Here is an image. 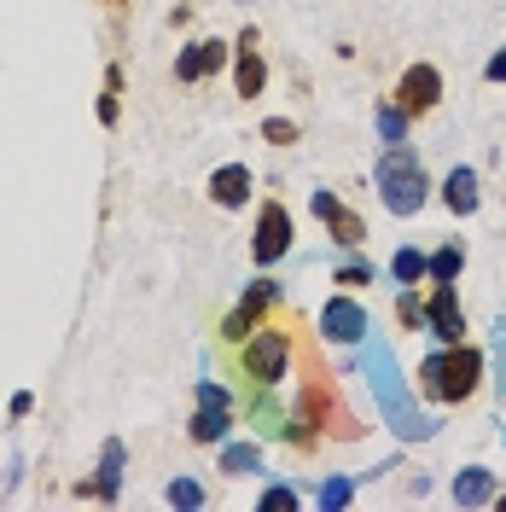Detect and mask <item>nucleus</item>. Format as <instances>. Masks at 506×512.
<instances>
[{"label":"nucleus","mask_w":506,"mask_h":512,"mask_svg":"<svg viewBox=\"0 0 506 512\" xmlns=\"http://www.w3.org/2000/svg\"><path fill=\"white\" fill-rule=\"evenodd\" d=\"M210 198H216V204H227V210H233V204H245V198H251V169H245V163H227V169H216V175H210Z\"/></svg>","instance_id":"14"},{"label":"nucleus","mask_w":506,"mask_h":512,"mask_svg":"<svg viewBox=\"0 0 506 512\" xmlns=\"http://www.w3.org/2000/svg\"><path fill=\"white\" fill-rule=\"evenodd\" d=\"M198 501H204V489H198L192 478H175V483H169V507H198Z\"/></svg>","instance_id":"22"},{"label":"nucleus","mask_w":506,"mask_h":512,"mask_svg":"<svg viewBox=\"0 0 506 512\" xmlns=\"http://www.w3.org/2000/svg\"><path fill=\"white\" fill-rule=\"evenodd\" d=\"M396 309H402V320H408V326H413V320H425V309L413 303V291H402V303H396Z\"/></svg>","instance_id":"27"},{"label":"nucleus","mask_w":506,"mask_h":512,"mask_svg":"<svg viewBox=\"0 0 506 512\" xmlns=\"http://www.w3.org/2000/svg\"><path fill=\"white\" fill-rule=\"evenodd\" d=\"M437 99H443V76H437L431 64H413L408 76H402V88H396V105H402L408 117H425Z\"/></svg>","instance_id":"7"},{"label":"nucleus","mask_w":506,"mask_h":512,"mask_svg":"<svg viewBox=\"0 0 506 512\" xmlns=\"http://www.w3.org/2000/svg\"><path fill=\"white\" fill-rule=\"evenodd\" d=\"M425 320H431V332H437L443 344H460L466 315H460V297H454V286H437V291H431V309H425Z\"/></svg>","instance_id":"10"},{"label":"nucleus","mask_w":506,"mask_h":512,"mask_svg":"<svg viewBox=\"0 0 506 512\" xmlns=\"http://www.w3.org/2000/svg\"><path fill=\"white\" fill-rule=\"evenodd\" d=\"M274 507H280V512H291V507H297V489H285V483H274V489H262V512H274Z\"/></svg>","instance_id":"24"},{"label":"nucleus","mask_w":506,"mask_h":512,"mask_svg":"<svg viewBox=\"0 0 506 512\" xmlns=\"http://www.w3.org/2000/svg\"><path fill=\"white\" fill-rule=\"evenodd\" d=\"M443 204L454 210V216H472L477 210V175L472 169H454V175L443 181Z\"/></svg>","instance_id":"15"},{"label":"nucleus","mask_w":506,"mask_h":512,"mask_svg":"<svg viewBox=\"0 0 506 512\" xmlns=\"http://www.w3.org/2000/svg\"><path fill=\"white\" fill-rule=\"evenodd\" d=\"M367 384H373V396H379V408L384 419H390V431L396 437H408V443H425L437 425L413 408V396H408V384H402V367H396V355H390V344H367Z\"/></svg>","instance_id":"1"},{"label":"nucleus","mask_w":506,"mask_h":512,"mask_svg":"<svg viewBox=\"0 0 506 512\" xmlns=\"http://www.w3.org/2000/svg\"><path fill=\"white\" fill-rule=\"evenodd\" d=\"M338 286H373V262H344L338 268Z\"/></svg>","instance_id":"25"},{"label":"nucleus","mask_w":506,"mask_h":512,"mask_svg":"<svg viewBox=\"0 0 506 512\" xmlns=\"http://www.w3.org/2000/svg\"><path fill=\"white\" fill-rule=\"evenodd\" d=\"M117 483H123V443L111 437V443H105V454H99V483H94V495H99V501H117Z\"/></svg>","instance_id":"17"},{"label":"nucleus","mask_w":506,"mask_h":512,"mask_svg":"<svg viewBox=\"0 0 506 512\" xmlns=\"http://www.w3.org/2000/svg\"><path fill=\"white\" fill-rule=\"evenodd\" d=\"M111 6H123V0H111Z\"/></svg>","instance_id":"29"},{"label":"nucleus","mask_w":506,"mask_h":512,"mask_svg":"<svg viewBox=\"0 0 506 512\" xmlns=\"http://www.w3.org/2000/svg\"><path fill=\"white\" fill-rule=\"evenodd\" d=\"M390 274H396L402 286H413V280H425V274H431V262H425L419 251H396V262H390Z\"/></svg>","instance_id":"19"},{"label":"nucleus","mask_w":506,"mask_h":512,"mask_svg":"<svg viewBox=\"0 0 506 512\" xmlns=\"http://www.w3.org/2000/svg\"><path fill=\"white\" fill-rule=\"evenodd\" d=\"M349 495H355V483H349V478H326V483H320V507H326V512L349 507Z\"/></svg>","instance_id":"21"},{"label":"nucleus","mask_w":506,"mask_h":512,"mask_svg":"<svg viewBox=\"0 0 506 512\" xmlns=\"http://www.w3.org/2000/svg\"><path fill=\"white\" fill-rule=\"evenodd\" d=\"M262 134H268V140H280V146H285V140H297V123H285V117H274V123L262 128Z\"/></svg>","instance_id":"26"},{"label":"nucleus","mask_w":506,"mask_h":512,"mask_svg":"<svg viewBox=\"0 0 506 512\" xmlns=\"http://www.w3.org/2000/svg\"><path fill=\"white\" fill-rule=\"evenodd\" d=\"M379 134L390 140V146H396V140L408 134V111H402V105H396V111H379Z\"/></svg>","instance_id":"23"},{"label":"nucleus","mask_w":506,"mask_h":512,"mask_svg":"<svg viewBox=\"0 0 506 512\" xmlns=\"http://www.w3.org/2000/svg\"><path fill=\"white\" fill-rule=\"evenodd\" d=\"M222 472L227 478H251V472H262V454L251 443H222Z\"/></svg>","instance_id":"18"},{"label":"nucleus","mask_w":506,"mask_h":512,"mask_svg":"<svg viewBox=\"0 0 506 512\" xmlns=\"http://www.w3.org/2000/svg\"><path fill=\"white\" fill-rule=\"evenodd\" d=\"M309 204H315V216H320L326 227H332V239H338L344 251H355V245L367 239V222H361V216H355L349 204H338V192H315Z\"/></svg>","instance_id":"6"},{"label":"nucleus","mask_w":506,"mask_h":512,"mask_svg":"<svg viewBox=\"0 0 506 512\" xmlns=\"http://www.w3.org/2000/svg\"><path fill=\"white\" fill-rule=\"evenodd\" d=\"M268 303H274V286H268V280H256L251 291H245V297H239V309H233V315H227V338H245V332H251L256 320L268 315Z\"/></svg>","instance_id":"11"},{"label":"nucleus","mask_w":506,"mask_h":512,"mask_svg":"<svg viewBox=\"0 0 506 512\" xmlns=\"http://www.w3.org/2000/svg\"><path fill=\"white\" fill-rule=\"evenodd\" d=\"M460 262H466V256H460V245H443V251L431 256V280H437V286H454Z\"/></svg>","instance_id":"20"},{"label":"nucleus","mask_w":506,"mask_h":512,"mask_svg":"<svg viewBox=\"0 0 506 512\" xmlns=\"http://www.w3.org/2000/svg\"><path fill=\"white\" fill-rule=\"evenodd\" d=\"M320 332H326L332 344H355V338H367V309H361L355 297H332V303L320 309Z\"/></svg>","instance_id":"8"},{"label":"nucleus","mask_w":506,"mask_h":512,"mask_svg":"<svg viewBox=\"0 0 506 512\" xmlns=\"http://www.w3.org/2000/svg\"><path fill=\"white\" fill-rule=\"evenodd\" d=\"M227 419H233V402L216 379L198 384V414H192V443H227Z\"/></svg>","instance_id":"4"},{"label":"nucleus","mask_w":506,"mask_h":512,"mask_svg":"<svg viewBox=\"0 0 506 512\" xmlns=\"http://www.w3.org/2000/svg\"><path fill=\"white\" fill-rule=\"evenodd\" d=\"M489 82H506V53H495V59H489Z\"/></svg>","instance_id":"28"},{"label":"nucleus","mask_w":506,"mask_h":512,"mask_svg":"<svg viewBox=\"0 0 506 512\" xmlns=\"http://www.w3.org/2000/svg\"><path fill=\"white\" fill-rule=\"evenodd\" d=\"M489 495H495V478H489L483 466H466V472L454 478V501H460V507H483Z\"/></svg>","instance_id":"16"},{"label":"nucleus","mask_w":506,"mask_h":512,"mask_svg":"<svg viewBox=\"0 0 506 512\" xmlns=\"http://www.w3.org/2000/svg\"><path fill=\"white\" fill-rule=\"evenodd\" d=\"M285 251H291V210H285V204H262L251 256H256V262H280Z\"/></svg>","instance_id":"5"},{"label":"nucleus","mask_w":506,"mask_h":512,"mask_svg":"<svg viewBox=\"0 0 506 512\" xmlns=\"http://www.w3.org/2000/svg\"><path fill=\"white\" fill-rule=\"evenodd\" d=\"M285 355H291V350H285V332H274V326H268L251 350H245V373H251L256 384H274L285 373Z\"/></svg>","instance_id":"9"},{"label":"nucleus","mask_w":506,"mask_h":512,"mask_svg":"<svg viewBox=\"0 0 506 512\" xmlns=\"http://www.w3.org/2000/svg\"><path fill=\"white\" fill-rule=\"evenodd\" d=\"M483 379V355L466 350V344H448L443 355H431L425 367H419V384H425V396H437V402H466Z\"/></svg>","instance_id":"2"},{"label":"nucleus","mask_w":506,"mask_h":512,"mask_svg":"<svg viewBox=\"0 0 506 512\" xmlns=\"http://www.w3.org/2000/svg\"><path fill=\"white\" fill-rule=\"evenodd\" d=\"M222 64H227V41H198V47L181 53L175 76H181V82H198V76H210V70H222Z\"/></svg>","instance_id":"12"},{"label":"nucleus","mask_w":506,"mask_h":512,"mask_svg":"<svg viewBox=\"0 0 506 512\" xmlns=\"http://www.w3.org/2000/svg\"><path fill=\"white\" fill-rule=\"evenodd\" d=\"M379 192H384V204L396 210V216H413L419 204H425V169H419V158H413L408 146L396 140L390 152L379 158Z\"/></svg>","instance_id":"3"},{"label":"nucleus","mask_w":506,"mask_h":512,"mask_svg":"<svg viewBox=\"0 0 506 512\" xmlns=\"http://www.w3.org/2000/svg\"><path fill=\"white\" fill-rule=\"evenodd\" d=\"M256 35H245L239 41V70H233V88H239V99H256L262 94V82H268V64H262V53H251Z\"/></svg>","instance_id":"13"}]
</instances>
